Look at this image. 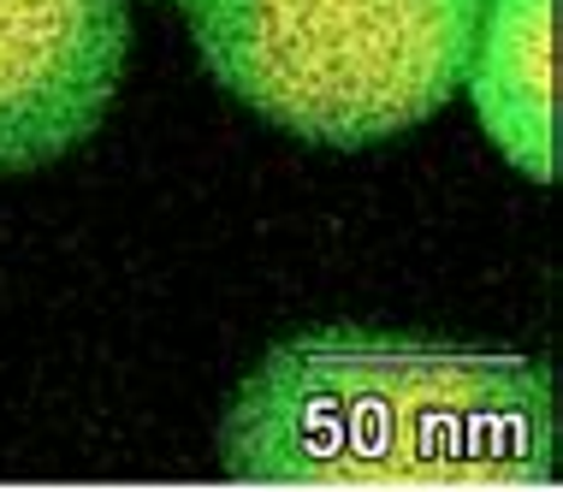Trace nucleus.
Here are the masks:
<instances>
[{
	"label": "nucleus",
	"mask_w": 563,
	"mask_h": 492,
	"mask_svg": "<svg viewBox=\"0 0 563 492\" xmlns=\"http://www.w3.org/2000/svg\"><path fill=\"white\" fill-rule=\"evenodd\" d=\"M463 89L516 173L558 178V0H486Z\"/></svg>",
	"instance_id": "nucleus-4"
},
{
	"label": "nucleus",
	"mask_w": 563,
	"mask_h": 492,
	"mask_svg": "<svg viewBox=\"0 0 563 492\" xmlns=\"http://www.w3.org/2000/svg\"><path fill=\"white\" fill-rule=\"evenodd\" d=\"M196 54L250 113L362 149L463 89L486 0H178Z\"/></svg>",
	"instance_id": "nucleus-2"
},
{
	"label": "nucleus",
	"mask_w": 563,
	"mask_h": 492,
	"mask_svg": "<svg viewBox=\"0 0 563 492\" xmlns=\"http://www.w3.org/2000/svg\"><path fill=\"white\" fill-rule=\"evenodd\" d=\"M552 380L534 357L314 327L238 386L220 469L279 486H528L552 481Z\"/></svg>",
	"instance_id": "nucleus-1"
},
{
	"label": "nucleus",
	"mask_w": 563,
	"mask_h": 492,
	"mask_svg": "<svg viewBox=\"0 0 563 492\" xmlns=\"http://www.w3.org/2000/svg\"><path fill=\"white\" fill-rule=\"evenodd\" d=\"M131 0H0V173L48 166L101 125Z\"/></svg>",
	"instance_id": "nucleus-3"
}]
</instances>
